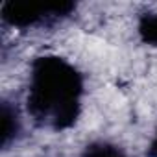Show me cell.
<instances>
[{
  "label": "cell",
  "mask_w": 157,
  "mask_h": 157,
  "mask_svg": "<svg viewBox=\"0 0 157 157\" xmlns=\"http://www.w3.org/2000/svg\"><path fill=\"white\" fill-rule=\"evenodd\" d=\"M83 78L67 59L57 56L37 57L32 65L28 87V113L52 129L70 128L80 117Z\"/></svg>",
  "instance_id": "obj_1"
},
{
  "label": "cell",
  "mask_w": 157,
  "mask_h": 157,
  "mask_svg": "<svg viewBox=\"0 0 157 157\" xmlns=\"http://www.w3.org/2000/svg\"><path fill=\"white\" fill-rule=\"evenodd\" d=\"M74 10L70 2H22L10 0L2 4V19L15 28H32L67 17Z\"/></svg>",
  "instance_id": "obj_2"
},
{
  "label": "cell",
  "mask_w": 157,
  "mask_h": 157,
  "mask_svg": "<svg viewBox=\"0 0 157 157\" xmlns=\"http://www.w3.org/2000/svg\"><path fill=\"white\" fill-rule=\"evenodd\" d=\"M19 133V117L8 104L2 105V146L6 148Z\"/></svg>",
  "instance_id": "obj_3"
},
{
  "label": "cell",
  "mask_w": 157,
  "mask_h": 157,
  "mask_svg": "<svg viewBox=\"0 0 157 157\" xmlns=\"http://www.w3.org/2000/svg\"><path fill=\"white\" fill-rule=\"evenodd\" d=\"M82 157H128L118 146L111 144V142H93L91 146H87L82 153Z\"/></svg>",
  "instance_id": "obj_4"
},
{
  "label": "cell",
  "mask_w": 157,
  "mask_h": 157,
  "mask_svg": "<svg viewBox=\"0 0 157 157\" xmlns=\"http://www.w3.org/2000/svg\"><path fill=\"white\" fill-rule=\"evenodd\" d=\"M139 35L146 44L157 46V13L142 15L139 22Z\"/></svg>",
  "instance_id": "obj_5"
},
{
  "label": "cell",
  "mask_w": 157,
  "mask_h": 157,
  "mask_svg": "<svg viewBox=\"0 0 157 157\" xmlns=\"http://www.w3.org/2000/svg\"><path fill=\"white\" fill-rule=\"evenodd\" d=\"M148 155L150 157H157V133H155V137H153V140H151V144L148 148Z\"/></svg>",
  "instance_id": "obj_6"
}]
</instances>
